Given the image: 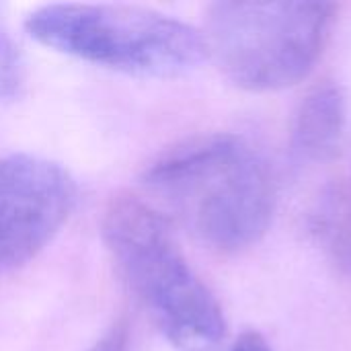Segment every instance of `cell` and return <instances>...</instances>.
Masks as SVG:
<instances>
[{
  "label": "cell",
  "instance_id": "obj_7",
  "mask_svg": "<svg viewBox=\"0 0 351 351\" xmlns=\"http://www.w3.org/2000/svg\"><path fill=\"white\" fill-rule=\"evenodd\" d=\"M25 86V62L12 37L0 29V101H14Z\"/></svg>",
  "mask_w": 351,
  "mask_h": 351
},
{
  "label": "cell",
  "instance_id": "obj_9",
  "mask_svg": "<svg viewBox=\"0 0 351 351\" xmlns=\"http://www.w3.org/2000/svg\"><path fill=\"white\" fill-rule=\"evenodd\" d=\"M88 351H128V325L117 321Z\"/></svg>",
  "mask_w": 351,
  "mask_h": 351
},
{
  "label": "cell",
  "instance_id": "obj_3",
  "mask_svg": "<svg viewBox=\"0 0 351 351\" xmlns=\"http://www.w3.org/2000/svg\"><path fill=\"white\" fill-rule=\"evenodd\" d=\"M27 33L60 53L142 78L191 72L208 56L204 33L169 14L128 4H47Z\"/></svg>",
  "mask_w": 351,
  "mask_h": 351
},
{
  "label": "cell",
  "instance_id": "obj_5",
  "mask_svg": "<svg viewBox=\"0 0 351 351\" xmlns=\"http://www.w3.org/2000/svg\"><path fill=\"white\" fill-rule=\"evenodd\" d=\"M76 181L58 162L10 154L0 158V276L29 263L66 224Z\"/></svg>",
  "mask_w": 351,
  "mask_h": 351
},
{
  "label": "cell",
  "instance_id": "obj_4",
  "mask_svg": "<svg viewBox=\"0 0 351 351\" xmlns=\"http://www.w3.org/2000/svg\"><path fill=\"white\" fill-rule=\"evenodd\" d=\"M333 19L329 2H216L206 12L204 41L237 86L280 90L313 70Z\"/></svg>",
  "mask_w": 351,
  "mask_h": 351
},
{
  "label": "cell",
  "instance_id": "obj_6",
  "mask_svg": "<svg viewBox=\"0 0 351 351\" xmlns=\"http://www.w3.org/2000/svg\"><path fill=\"white\" fill-rule=\"evenodd\" d=\"M346 128V97L331 82H319L302 99L294 119V148L315 162L329 160L337 154Z\"/></svg>",
  "mask_w": 351,
  "mask_h": 351
},
{
  "label": "cell",
  "instance_id": "obj_1",
  "mask_svg": "<svg viewBox=\"0 0 351 351\" xmlns=\"http://www.w3.org/2000/svg\"><path fill=\"white\" fill-rule=\"evenodd\" d=\"M144 185L208 247L241 251L257 243L274 214L267 162L243 138L212 134L158 156Z\"/></svg>",
  "mask_w": 351,
  "mask_h": 351
},
{
  "label": "cell",
  "instance_id": "obj_8",
  "mask_svg": "<svg viewBox=\"0 0 351 351\" xmlns=\"http://www.w3.org/2000/svg\"><path fill=\"white\" fill-rule=\"evenodd\" d=\"M187 351H271L269 343L265 341V337L257 331H245L241 333L228 348H218L216 343L210 346H199V348H191Z\"/></svg>",
  "mask_w": 351,
  "mask_h": 351
},
{
  "label": "cell",
  "instance_id": "obj_2",
  "mask_svg": "<svg viewBox=\"0 0 351 351\" xmlns=\"http://www.w3.org/2000/svg\"><path fill=\"white\" fill-rule=\"evenodd\" d=\"M101 234L125 286L169 341L210 346L224 337L218 300L185 261L160 212L117 195L103 214Z\"/></svg>",
  "mask_w": 351,
  "mask_h": 351
}]
</instances>
